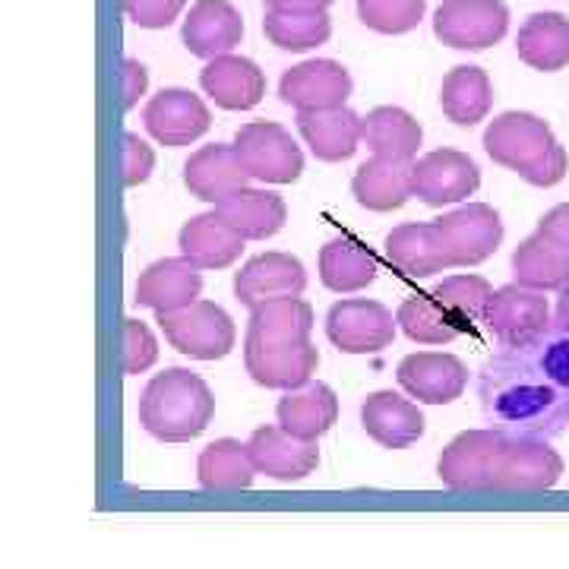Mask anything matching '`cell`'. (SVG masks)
I'll use <instances>...</instances> for the list:
<instances>
[{
  "mask_svg": "<svg viewBox=\"0 0 569 569\" xmlns=\"http://www.w3.org/2000/svg\"><path fill=\"white\" fill-rule=\"evenodd\" d=\"M512 279L535 291L563 288L569 282V247L545 231H535L512 253Z\"/></svg>",
  "mask_w": 569,
  "mask_h": 569,
  "instance_id": "obj_29",
  "label": "cell"
},
{
  "mask_svg": "<svg viewBox=\"0 0 569 569\" xmlns=\"http://www.w3.org/2000/svg\"><path fill=\"white\" fill-rule=\"evenodd\" d=\"M411 183L427 206L462 203L481 187V168L459 149H433L411 162Z\"/></svg>",
  "mask_w": 569,
  "mask_h": 569,
  "instance_id": "obj_11",
  "label": "cell"
},
{
  "mask_svg": "<svg viewBox=\"0 0 569 569\" xmlns=\"http://www.w3.org/2000/svg\"><path fill=\"white\" fill-rule=\"evenodd\" d=\"M197 475L206 490H247L253 485L257 468L250 462L247 443L222 437L200 452Z\"/></svg>",
  "mask_w": 569,
  "mask_h": 569,
  "instance_id": "obj_35",
  "label": "cell"
},
{
  "mask_svg": "<svg viewBox=\"0 0 569 569\" xmlns=\"http://www.w3.org/2000/svg\"><path fill=\"white\" fill-rule=\"evenodd\" d=\"M178 247H181V257H187L200 269H228L241 257L244 238L212 209V212L193 216L190 222H183Z\"/></svg>",
  "mask_w": 569,
  "mask_h": 569,
  "instance_id": "obj_25",
  "label": "cell"
},
{
  "mask_svg": "<svg viewBox=\"0 0 569 569\" xmlns=\"http://www.w3.org/2000/svg\"><path fill=\"white\" fill-rule=\"evenodd\" d=\"M336 0H266V10L279 13H326Z\"/></svg>",
  "mask_w": 569,
  "mask_h": 569,
  "instance_id": "obj_45",
  "label": "cell"
},
{
  "mask_svg": "<svg viewBox=\"0 0 569 569\" xmlns=\"http://www.w3.org/2000/svg\"><path fill=\"white\" fill-rule=\"evenodd\" d=\"M396 380L425 406H449L466 392L468 367L447 351H418L399 361Z\"/></svg>",
  "mask_w": 569,
  "mask_h": 569,
  "instance_id": "obj_12",
  "label": "cell"
},
{
  "mask_svg": "<svg viewBox=\"0 0 569 569\" xmlns=\"http://www.w3.org/2000/svg\"><path fill=\"white\" fill-rule=\"evenodd\" d=\"M216 212L244 241H266V238L279 234L288 222V206L282 197L272 190H253V187L231 193L228 200L216 206Z\"/></svg>",
  "mask_w": 569,
  "mask_h": 569,
  "instance_id": "obj_27",
  "label": "cell"
},
{
  "mask_svg": "<svg viewBox=\"0 0 569 569\" xmlns=\"http://www.w3.org/2000/svg\"><path fill=\"white\" fill-rule=\"evenodd\" d=\"M203 291V269L187 257H164L146 266L137 279V305L159 310H178L193 305Z\"/></svg>",
  "mask_w": 569,
  "mask_h": 569,
  "instance_id": "obj_23",
  "label": "cell"
},
{
  "mask_svg": "<svg viewBox=\"0 0 569 569\" xmlns=\"http://www.w3.org/2000/svg\"><path fill=\"white\" fill-rule=\"evenodd\" d=\"M440 244L447 253V266H478L497 253L503 241V219L488 203L459 206L443 219L433 222Z\"/></svg>",
  "mask_w": 569,
  "mask_h": 569,
  "instance_id": "obj_8",
  "label": "cell"
},
{
  "mask_svg": "<svg viewBox=\"0 0 569 569\" xmlns=\"http://www.w3.org/2000/svg\"><path fill=\"white\" fill-rule=\"evenodd\" d=\"M538 231H545L550 238H557L560 244L569 247V203L553 206L550 212H545L538 222Z\"/></svg>",
  "mask_w": 569,
  "mask_h": 569,
  "instance_id": "obj_44",
  "label": "cell"
},
{
  "mask_svg": "<svg viewBox=\"0 0 569 569\" xmlns=\"http://www.w3.org/2000/svg\"><path fill=\"white\" fill-rule=\"evenodd\" d=\"M200 86L212 102L224 111H250L263 102L266 77L250 58L241 54H219L206 63Z\"/></svg>",
  "mask_w": 569,
  "mask_h": 569,
  "instance_id": "obj_20",
  "label": "cell"
},
{
  "mask_svg": "<svg viewBox=\"0 0 569 569\" xmlns=\"http://www.w3.org/2000/svg\"><path fill=\"white\" fill-rule=\"evenodd\" d=\"M123 373L127 377H137L146 373L149 367L159 361V342L152 336V329L142 323V320H123Z\"/></svg>",
  "mask_w": 569,
  "mask_h": 569,
  "instance_id": "obj_40",
  "label": "cell"
},
{
  "mask_svg": "<svg viewBox=\"0 0 569 569\" xmlns=\"http://www.w3.org/2000/svg\"><path fill=\"white\" fill-rule=\"evenodd\" d=\"M216 396L203 377L183 367L156 373L140 396V425L162 443H187L212 425Z\"/></svg>",
  "mask_w": 569,
  "mask_h": 569,
  "instance_id": "obj_4",
  "label": "cell"
},
{
  "mask_svg": "<svg viewBox=\"0 0 569 569\" xmlns=\"http://www.w3.org/2000/svg\"><path fill=\"white\" fill-rule=\"evenodd\" d=\"M485 152L531 187H557L567 178L569 156L548 121L531 111H503L485 130Z\"/></svg>",
  "mask_w": 569,
  "mask_h": 569,
  "instance_id": "obj_3",
  "label": "cell"
},
{
  "mask_svg": "<svg viewBox=\"0 0 569 569\" xmlns=\"http://www.w3.org/2000/svg\"><path fill=\"white\" fill-rule=\"evenodd\" d=\"M396 323L418 346H449L466 332V326L456 323L433 295H418L402 301V307L396 310Z\"/></svg>",
  "mask_w": 569,
  "mask_h": 569,
  "instance_id": "obj_36",
  "label": "cell"
},
{
  "mask_svg": "<svg viewBox=\"0 0 569 569\" xmlns=\"http://www.w3.org/2000/svg\"><path fill=\"white\" fill-rule=\"evenodd\" d=\"M351 89H355L351 73L342 63L329 61V58L298 63V67L284 70L282 82H279L282 102L291 104L295 111H317V108L346 104Z\"/></svg>",
  "mask_w": 569,
  "mask_h": 569,
  "instance_id": "obj_17",
  "label": "cell"
},
{
  "mask_svg": "<svg viewBox=\"0 0 569 569\" xmlns=\"http://www.w3.org/2000/svg\"><path fill=\"white\" fill-rule=\"evenodd\" d=\"M279 427L298 440H320L339 421V399L326 383H305L288 389L276 408Z\"/></svg>",
  "mask_w": 569,
  "mask_h": 569,
  "instance_id": "obj_26",
  "label": "cell"
},
{
  "mask_svg": "<svg viewBox=\"0 0 569 569\" xmlns=\"http://www.w3.org/2000/svg\"><path fill=\"white\" fill-rule=\"evenodd\" d=\"M156 323L162 326L168 346L197 361H219L238 342L234 320L219 305L200 298L178 310H159Z\"/></svg>",
  "mask_w": 569,
  "mask_h": 569,
  "instance_id": "obj_5",
  "label": "cell"
},
{
  "mask_svg": "<svg viewBox=\"0 0 569 569\" xmlns=\"http://www.w3.org/2000/svg\"><path fill=\"white\" fill-rule=\"evenodd\" d=\"M142 123L149 137L162 146H190L212 127V114L200 96L187 89H162L142 108Z\"/></svg>",
  "mask_w": 569,
  "mask_h": 569,
  "instance_id": "obj_13",
  "label": "cell"
},
{
  "mask_svg": "<svg viewBox=\"0 0 569 569\" xmlns=\"http://www.w3.org/2000/svg\"><path fill=\"white\" fill-rule=\"evenodd\" d=\"M146 67L140 61H133V58H127L123 61V108L130 111V108H137L142 96H146Z\"/></svg>",
  "mask_w": 569,
  "mask_h": 569,
  "instance_id": "obj_43",
  "label": "cell"
},
{
  "mask_svg": "<svg viewBox=\"0 0 569 569\" xmlns=\"http://www.w3.org/2000/svg\"><path fill=\"white\" fill-rule=\"evenodd\" d=\"M440 481L452 490H550L563 475V459L548 437L507 427H478L459 433L437 462Z\"/></svg>",
  "mask_w": 569,
  "mask_h": 569,
  "instance_id": "obj_2",
  "label": "cell"
},
{
  "mask_svg": "<svg viewBox=\"0 0 569 569\" xmlns=\"http://www.w3.org/2000/svg\"><path fill=\"white\" fill-rule=\"evenodd\" d=\"M380 272L373 250L355 238H332L320 250V282L336 295H355L373 284Z\"/></svg>",
  "mask_w": 569,
  "mask_h": 569,
  "instance_id": "obj_33",
  "label": "cell"
},
{
  "mask_svg": "<svg viewBox=\"0 0 569 569\" xmlns=\"http://www.w3.org/2000/svg\"><path fill=\"white\" fill-rule=\"evenodd\" d=\"M396 317L380 301L348 298L329 307L326 313V336L346 355H377L392 346L396 339Z\"/></svg>",
  "mask_w": 569,
  "mask_h": 569,
  "instance_id": "obj_9",
  "label": "cell"
},
{
  "mask_svg": "<svg viewBox=\"0 0 569 569\" xmlns=\"http://www.w3.org/2000/svg\"><path fill=\"white\" fill-rule=\"evenodd\" d=\"M440 108H443L447 121L459 123V127L485 121L493 108V86H490L488 73L471 63L452 67L440 86Z\"/></svg>",
  "mask_w": 569,
  "mask_h": 569,
  "instance_id": "obj_34",
  "label": "cell"
},
{
  "mask_svg": "<svg viewBox=\"0 0 569 569\" xmlns=\"http://www.w3.org/2000/svg\"><path fill=\"white\" fill-rule=\"evenodd\" d=\"M307 288V269L298 257L269 250L241 266L234 272V295L247 307L276 301V298H301Z\"/></svg>",
  "mask_w": 569,
  "mask_h": 569,
  "instance_id": "obj_14",
  "label": "cell"
},
{
  "mask_svg": "<svg viewBox=\"0 0 569 569\" xmlns=\"http://www.w3.org/2000/svg\"><path fill=\"white\" fill-rule=\"evenodd\" d=\"M361 427L367 430V437L383 449H408L425 437V415L399 392L380 389L365 399Z\"/></svg>",
  "mask_w": 569,
  "mask_h": 569,
  "instance_id": "obj_21",
  "label": "cell"
},
{
  "mask_svg": "<svg viewBox=\"0 0 569 569\" xmlns=\"http://www.w3.org/2000/svg\"><path fill=\"white\" fill-rule=\"evenodd\" d=\"M351 193L358 206H365L370 212H392L415 197V183H411V162L406 159H387V156H373L367 159L355 178H351Z\"/></svg>",
  "mask_w": 569,
  "mask_h": 569,
  "instance_id": "obj_24",
  "label": "cell"
},
{
  "mask_svg": "<svg viewBox=\"0 0 569 569\" xmlns=\"http://www.w3.org/2000/svg\"><path fill=\"white\" fill-rule=\"evenodd\" d=\"M387 260L399 272H406L411 279H427L433 272H443L447 253L440 244V234L433 222H408L392 228L387 234Z\"/></svg>",
  "mask_w": 569,
  "mask_h": 569,
  "instance_id": "obj_31",
  "label": "cell"
},
{
  "mask_svg": "<svg viewBox=\"0 0 569 569\" xmlns=\"http://www.w3.org/2000/svg\"><path fill=\"white\" fill-rule=\"evenodd\" d=\"M266 39L282 51H310L332 36V22L326 13H279L266 10Z\"/></svg>",
  "mask_w": 569,
  "mask_h": 569,
  "instance_id": "obj_37",
  "label": "cell"
},
{
  "mask_svg": "<svg viewBox=\"0 0 569 569\" xmlns=\"http://www.w3.org/2000/svg\"><path fill=\"white\" fill-rule=\"evenodd\" d=\"M187 0H123L127 17L142 29H164L178 20Z\"/></svg>",
  "mask_w": 569,
  "mask_h": 569,
  "instance_id": "obj_42",
  "label": "cell"
},
{
  "mask_svg": "<svg viewBox=\"0 0 569 569\" xmlns=\"http://www.w3.org/2000/svg\"><path fill=\"white\" fill-rule=\"evenodd\" d=\"M181 39L190 54L212 61L241 44L244 17L228 0H197L183 20Z\"/></svg>",
  "mask_w": 569,
  "mask_h": 569,
  "instance_id": "obj_19",
  "label": "cell"
},
{
  "mask_svg": "<svg viewBox=\"0 0 569 569\" xmlns=\"http://www.w3.org/2000/svg\"><path fill=\"white\" fill-rule=\"evenodd\" d=\"M152 168H156V152H152V146H146L137 133H123V183H127V187H140V183L149 181Z\"/></svg>",
  "mask_w": 569,
  "mask_h": 569,
  "instance_id": "obj_41",
  "label": "cell"
},
{
  "mask_svg": "<svg viewBox=\"0 0 569 569\" xmlns=\"http://www.w3.org/2000/svg\"><path fill=\"white\" fill-rule=\"evenodd\" d=\"M427 0H358V17L380 36H406L425 20Z\"/></svg>",
  "mask_w": 569,
  "mask_h": 569,
  "instance_id": "obj_39",
  "label": "cell"
},
{
  "mask_svg": "<svg viewBox=\"0 0 569 569\" xmlns=\"http://www.w3.org/2000/svg\"><path fill=\"white\" fill-rule=\"evenodd\" d=\"M253 181L250 171L241 162L234 142H212L197 149L187 162H183V187L190 190V197L203 200V203L219 206L231 193L244 190Z\"/></svg>",
  "mask_w": 569,
  "mask_h": 569,
  "instance_id": "obj_16",
  "label": "cell"
},
{
  "mask_svg": "<svg viewBox=\"0 0 569 569\" xmlns=\"http://www.w3.org/2000/svg\"><path fill=\"white\" fill-rule=\"evenodd\" d=\"M244 367L250 380L263 389H298L310 383V377L320 367V351L301 342V346H263L244 339Z\"/></svg>",
  "mask_w": 569,
  "mask_h": 569,
  "instance_id": "obj_18",
  "label": "cell"
},
{
  "mask_svg": "<svg viewBox=\"0 0 569 569\" xmlns=\"http://www.w3.org/2000/svg\"><path fill=\"white\" fill-rule=\"evenodd\" d=\"M481 408L493 427L557 437L569 427V336L545 329L522 346H503L478 373Z\"/></svg>",
  "mask_w": 569,
  "mask_h": 569,
  "instance_id": "obj_1",
  "label": "cell"
},
{
  "mask_svg": "<svg viewBox=\"0 0 569 569\" xmlns=\"http://www.w3.org/2000/svg\"><path fill=\"white\" fill-rule=\"evenodd\" d=\"M421 140H425V130H421V123L408 114L406 108L380 104V108L367 111L365 118H361V142L373 156L415 162V156L421 149Z\"/></svg>",
  "mask_w": 569,
  "mask_h": 569,
  "instance_id": "obj_30",
  "label": "cell"
},
{
  "mask_svg": "<svg viewBox=\"0 0 569 569\" xmlns=\"http://www.w3.org/2000/svg\"><path fill=\"white\" fill-rule=\"evenodd\" d=\"M298 133L320 162H346L361 146V114H355L348 104L298 111Z\"/></svg>",
  "mask_w": 569,
  "mask_h": 569,
  "instance_id": "obj_22",
  "label": "cell"
},
{
  "mask_svg": "<svg viewBox=\"0 0 569 569\" xmlns=\"http://www.w3.org/2000/svg\"><path fill=\"white\" fill-rule=\"evenodd\" d=\"M503 0H443L433 13V36L456 51H485L507 36Z\"/></svg>",
  "mask_w": 569,
  "mask_h": 569,
  "instance_id": "obj_7",
  "label": "cell"
},
{
  "mask_svg": "<svg viewBox=\"0 0 569 569\" xmlns=\"http://www.w3.org/2000/svg\"><path fill=\"white\" fill-rule=\"evenodd\" d=\"M516 51L531 70H563L569 63V20L563 13H531L516 36Z\"/></svg>",
  "mask_w": 569,
  "mask_h": 569,
  "instance_id": "obj_32",
  "label": "cell"
},
{
  "mask_svg": "<svg viewBox=\"0 0 569 569\" xmlns=\"http://www.w3.org/2000/svg\"><path fill=\"white\" fill-rule=\"evenodd\" d=\"M234 149L253 181L295 183L305 171V152L276 121H250L234 133Z\"/></svg>",
  "mask_w": 569,
  "mask_h": 569,
  "instance_id": "obj_6",
  "label": "cell"
},
{
  "mask_svg": "<svg viewBox=\"0 0 569 569\" xmlns=\"http://www.w3.org/2000/svg\"><path fill=\"white\" fill-rule=\"evenodd\" d=\"M550 326L569 336V282L563 284V288H557V307H553V320H550Z\"/></svg>",
  "mask_w": 569,
  "mask_h": 569,
  "instance_id": "obj_46",
  "label": "cell"
},
{
  "mask_svg": "<svg viewBox=\"0 0 569 569\" xmlns=\"http://www.w3.org/2000/svg\"><path fill=\"white\" fill-rule=\"evenodd\" d=\"M313 332V307L305 298H276L250 307L244 339L263 346H301Z\"/></svg>",
  "mask_w": 569,
  "mask_h": 569,
  "instance_id": "obj_28",
  "label": "cell"
},
{
  "mask_svg": "<svg viewBox=\"0 0 569 569\" xmlns=\"http://www.w3.org/2000/svg\"><path fill=\"white\" fill-rule=\"evenodd\" d=\"M481 323L493 332L500 346H522L550 329V305L545 291L512 282L490 295Z\"/></svg>",
  "mask_w": 569,
  "mask_h": 569,
  "instance_id": "obj_10",
  "label": "cell"
},
{
  "mask_svg": "<svg viewBox=\"0 0 569 569\" xmlns=\"http://www.w3.org/2000/svg\"><path fill=\"white\" fill-rule=\"evenodd\" d=\"M490 295H493V284L485 276H475V272L449 276V279H443L433 288V298L440 301V307L447 310L456 323L462 326L481 323Z\"/></svg>",
  "mask_w": 569,
  "mask_h": 569,
  "instance_id": "obj_38",
  "label": "cell"
},
{
  "mask_svg": "<svg viewBox=\"0 0 569 569\" xmlns=\"http://www.w3.org/2000/svg\"><path fill=\"white\" fill-rule=\"evenodd\" d=\"M247 452L257 475H269L276 481H301L320 466L317 440H298L276 425L257 427L247 440Z\"/></svg>",
  "mask_w": 569,
  "mask_h": 569,
  "instance_id": "obj_15",
  "label": "cell"
}]
</instances>
